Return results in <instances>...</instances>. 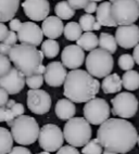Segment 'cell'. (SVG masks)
I'll return each mask as SVG.
<instances>
[{"label":"cell","instance_id":"cell-37","mask_svg":"<svg viewBox=\"0 0 139 154\" xmlns=\"http://www.w3.org/2000/svg\"><path fill=\"white\" fill-rule=\"evenodd\" d=\"M89 1H90V0H67V2L70 3V6L72 7L74 10L84 9L89 3Z\"/></svg>","mask_w":139,"mask_h":154},{"label":"cell","instance_id":"cell-20","mask_svg":"<svg viewBox=\"0 0 139 154\" xmlns=\"http://www.w3.org/2000/svg\"><path fill=\"white\" fill-rule=\"evenodd\" d=\"M19 8L20 0H0V23L13 19Z\"/></svg>","mask_w":139,"mask_h":154},{"label":"cell","instance_id":"cell-50","mask_svg":"<svg viewBox=\"0 0 139 154\" xmlns=\"http://www.w3.org/2000/svg\"><path fill=\"white\" fill-rule=\"evenodd\" d=\"M90 1H95V2H98V1H102V0H90Z\"/></svg>","mask_w":139,"mask_h":154},{"label":"cell","instance_id":"cell-48","mask_svg":"<svg viewBox=\"0 0 139 154\" xmlns=\"http://www.w3.org/2000/svg\"><path fill=\"white\" fill-rule=\"evenodd\" d=\"M102 154H119V153H116V152L109 151V150H104V152H102Z\"/></svg>","mask_w":139,"mask_h":154},{"label":"cell","instance_id":"cell-5","mask_svg":"<svg viewBox=\"0 0 139 154\" xmlns=\"http://www.w3.org/2000/svg\"><path fill=\"white\" fill-rule=\"evenodd\" d=\"M92 130L88 122L83 117H72L65 123L63 137L72 146H84L91 139Z\"/></svg>","mask_w":139,"mask_h":154},{"label":"cell","instance_id":"cell-42","mask_svg":"<svg viewBox=\"0 0 139 154\" xmlns=\"http://www.w3.org/2000/svg\"><path fill=\"white\" fill-rule=\"evenodd\" d=\"M21 25H22V23H21V21H20L19 19H12V20H10L9 27H10L11 30H13V32H17L19 28L21 27Z\"/></svg>","mask_w":139,"mask_h":154},{"label":"cell","instance_id":"cell-17","mask_svg":"<svg viewBox=\"0 0 139 154\" xmlns=\"http://www.w3.org/2000/svg\"><path fill=\"white\" fill-rule=\"evenodd\" d=\"M61 63L66 69H77L85 61V52L77 45H70L64 48L61 53Z\"/></svg>","mask_w":139,"mask_h":154},{"label":"cell","instance_id":"cell-35","mask_svg":"<svg viewBox=\"0 0 139 154\" xmlns=\"http://www.w3.org/2000/svg\"><path fill=\"white\" fill-rule=\"evenodd\" d=\"M11 69V61L6 55L0 54V76L8 73Z\"/></svg>","mask_w":139,"mask_h":154},{"label":"cell","instance_id":"cell-53","mask_svg":"<svg viewBox=\"0 0 139 154\" xmlns=\"http://www.w3.org/2000/svg\"><path fill=\"white\" fill-rule=\"evenodd\" d=\"M135 1H136V2L138 3V6H139V0H135Z\"/></svg>","mask_w":139,"mask_h":154},{"label":"cell","instance_id":"cell-9","mask_svg":"<svg viewBox=\"0 0 139 154\" xmlns=\"http://www.w3.org/2000/svg\"><path fill=\"white\" fill-rule=\"evenodd\" d=\"M112 114L121 119H131L138 111V99L131 92H121L111 100Z\"/></svg>","mask_w":139,"mask_h":154},{"label":"cell","instance_id":"cell-13","mask_svg":"<svg viewBox=\"0 0 139 154\" xmlns=\"http://www.w3.org/2000/svg\"><path fill=\"white\" fill-rule=\"evenodd\" d=\"M0 87L9 94H17L25 87V75L15 67H11L8 73L0 76Z\"/></svg>","mask_w":139,"mask_h":154},{"label":"cell","instance_id":"cell-44","mask_svg":"<svg viewBox=\"0 0 139 154\" xmlns=\"http://www.w3.org/2000/svg\"><path fill=\"white\" fill-rule=\"evenodd\" d=\"M9 29L6 25H5V23H0V42H2L3 39L6 38Z\"/></svg>","mask_w":139,"mask_h":154},{"label":"cell","instance_id":"cell-15","mask_svg":"<svg viewBox=\"0 0 139 154\" xmlns=\"http://www.w3.org/2000/svg\"><path fill=\"white\" fill-rule=\"evenodd\" d=\"M22 8L25 15L32 21H44L49 17L50 3L48 0H24Z\"/></svg>","mask_w":139,"mask_h":154},{"label":"cell","instance_id":"cell-1","mask_svg":"<svg viewBox=\"0 0 139 154\" xmlns=\"http://www.w3.org/2000/svg\"><path fill=\"white\" fill-rule=\"evenodd\" d=\"M136 127L124 119H108L97 130V139L106 150L126 154L137 143Z\"/></svg>","mask_w":139,"mask_h":154},{"label":"cell","instance_id":"cell-24","mask_svg":"<svg viewBox=\"0 0 139 154\" xmlns=\"http://www.w3.org/2000/svg\"><path fill=\"white\" fill-rule=\"evenodd\" d=\"M122 86L126 90L133 91L139 89V73L137 71H126L122 76Z\"/></svg>","mask_w":139,"mask_h":154},{"label":"cell","instance_id":"cell-6","mask_svg":"<svg viewBox=\"0 0 139 154\" xmlns=\"http://www.w3.org/2000/svg\"><path fill=\"white\" fill-rule=\"evenodd\" d=\"M85 63L87 72L91 76L95 78H104L109 74H111L114 66V60L110 52L98 48L89 52Z\"/></svg>","mask_w":139,"mask_h":154},{"label":"cell","instance_id":"cell-25","mask_svg":"<svg viewBox=\"0 0 139 154\" xmlns=\"http://www.w3.org/2000/svg\"><path fill=\"white\" fill-rule=\"evenodd\" d=\"M98 45L100 46V49H103L110 52L111 54L116 52L117 42L115 40V37L109 33L100 34V37L98 38Z\"/></svg>","mask_w":139,"mask_h":154},{"label":"cell","instance_id":"cell-40","mask_svg":"<svg viewBox=\"0 0 139 154\" xmlns=\"http://www.w3.org/2000/svg\"><path fill=\"white\" fill-rule=\"evenodd\" d=\"M8 154H32V152L25 146H13Z\"/></svg>","mask_w":139,"mask_h":154},{"label":"cell","instance_id":"cell-29","mask_svg":"<svg viewBox=\"0 0 139 154\" xmlns=\"http://www.w3.org/2000/svg\"><path fill=\"white\" fill-rule=\"evenodd\" d=\"M42 51L46 58L53 59L60 52V45L54 39H47L42 42Z\"/></svg>","mask_w":139,"mask_h":154},{"label":"cell","instance_id":"cell-16","mask_svg":"<svg viewBox=\"0 0 139 154\" xmlns=\"http://www.w3.org/2000/svg\"><path fill=\"white\" fill-rule=\"evenodd\" d=\"M66 69L65 66L58 61L50 62L46 66L44 73V80L50 87H60L64 84L65 77H66Z\"/></svg>","mask_w":139,"mask_h":154},{"label":"cell","instance_id":"cell-11","mask_svg":"<svg viewBox=\"0 0 139 154\" xmlns=\"http://www.w3.org/2000/svg\"><path fill=\"white\" fill-rule=\"evenodd\" d=\"M27 106L37 115H44L51 109V97L42 89H29L27 91Z\"/></svg>","mask_w":139,"mask_h":154},{"label":"cell","instance_id":"cell-39","mask_svg":"<svg viewBox=\"0 0 139 154\" xmlns=\"http://www.w3.org/2000/svg\"><path fill=\"white\" fill-rule=\"evenodd\" d=\"M10 110L12 111L13 115L15 116V117H17V116H21V115L24 114L25 109H24V106H23L22 103H17V102H15V103L10 107Z\"/></svg>","mask_w":139,"mask_h":154},{"label":"cell","instance_id":"cell-18","mask_svg":"<svg viewBox=\"0 0 139 154\" xmlns=\"http://www.w3.org/2000/svg\"><path fill=\"white\" fill-rule=\"evenodd\" d=\"M64 24L61 19L58 17H47L44 20L42 25V30L48 39L59 38L63 34Z\"/></svg>","mask_w":139,"mask_h":154},{"label":"cell","instance_id":"cell-2","mask_svg":"<svg viewBox=\"0 0 139 154\" xmlns=\"http://www.w3.org/2000/svg\"><path fill=\"white\" fill-rule=\"evenodd\" d=\"M99 90V80L83 69H72L64 80V96L74 103H86L96 98Z\"/></svg>","mask_w":139,"mask_h":154},{"label":"cell","instance_id":"cell-26","mask_svg":"<svg viewBox=\"0 0 139 154\" xmlns=\"http://www.w3.org/2000/svg\"><path fill=\"white\" fill-rule=\"evenodd\" d=\"M13 146L11 131L5 127H0V154H8Z\"/></svg>","mask_w":139,"mask_h":154},{"label":"cell","instance_id":"cell-52","mask_svg":"<svg viewBox=\"0 0 139 154\" xmlns=\"http://www.w3.org/2000/svg\"><path fill=\"white\" fill-rule=\"evenodd\" d=\"M114 1H115V0H109V2H111V3L114 2Z\"/></svg>","mask_w":139,"mask_h":154},{"label":"cell","instance_id":"cell-8","mask_svg":"<svg viewBox=\"0 0 139 154\" xmlns=\"http://www.w3.org/2000/svg\"><path fill=\"white\" fill-rule=\"evenodd\" d=\"M39 146L46 152H56L63 146V131L58 125L46 124L40 128L38 136Z\"/></svg>","mask_w":139,"mask_h":154},{"label":"cell","instance_id":"cell-14","mask_svg":"<svg viewBox=\"0 0 139 154\" xmlns=\"http://www.w3.org/2000/svg\"><path fill=\"white\" fill-rule=\"evenodd\" d=\"M114 37L120 47L131 49L139 44V27L135 24L120 25L115 30Z\"/></svg>","mask_w":139,"mask_h":154},{"label":"cell","instance_id":"cell-19","mask_svg":"<svg viewBox=\"0 0 139 154\" xmlns=\"http://www.w3.org/2000/svg\"><path fill=\"white\" fill-rule=\"evenodd\" d=\"M54 112L58 119L61 121H69L72 117H74L76 113V106L74 102L69 99H60L57 102Z\"/></svg>","mask_w":139,"mask_h":154},{"label":"cell","instance_id":"cell-10","mask_svg":"<svg viewBox=\"0 0 139 154\" xmlns=\"http://www.w3.org/2000/svg\"><path fill=\"white\" fill-rule=\"evenodd\" d=\"M85 119L91 125H101L110 116L111 109L109 103L102 98H94L84 105Z\"/></svg>","mask_w":139,"mask_h":154},{"label":"cell","instance_id":"cell-43","mask_svg":"<svg viewBox=\"0 0 139 154\" xmlns=\"http://www.w3.org/2000/svg\"><path fill=\"white\" fill-rule=\"evenodd\" d=\"M97 8H98L97 2H95V1H89V3L87 5L86 7H85V8H84V10H85V12H86V13L92 14L94 12H96Z\"/></svg>","mask_w":139,"mask_h":154},{"label":"cell","instance_id":"cell-32","mask_svg":"<svg viewBox=\"0 0 139 154\" xmlns=\"http://www.w3.org/2000/svg\"><path fill=\"white\" fill-rule=\"evenodd\" d=\"M25 84L29 89H40L44 84V75L34 74L25 78Z\"/></svg>","mask_w":139,"mask_h":154},{"label":"cell","instance_id":"cell-4","mask_svg":"<svg viewBox=\"0 0 139 154\" xmlns=\"http://www.w3.org/2000/svg\"><path fill=\"white\" fill-rule=\"evenodd\" d=\"M10 127L13 140L21 146L33 144L38 139L39 125L36 119L29 115L23 114L15 117Z\"/></svg>","mask_w":139,"mask_h":154},{"label":"cell","instance_id":"cell-45","mask_svg":"<svg viewBox=\"0 0 139 154\" xmlns=\"http://www.w3.org/2000/svg\"><path fill=\"white\" fill-rule=\"evenodd\" d=\"M11 48H12L11 46L1 42V44H0V54L6 55V57L9 55V53H10V51H11Z\"/></svg>","mask_w":139,"mask_h":154},{"label":"cell","instance_id":"cell-12","mask_svg":"<svg viewBox=\"0 0 139 154\" xmlns=\"http://www.w3.org/2000/svg\"><path fill=\"white\" fill-rule=\"evenodd\" d=\"M17 40L23 45L37 47L42 42L44 34L42 28L34 22H24L17 30Z\"/></svg>","mask_w":139,"mask_h":154},{"label":"cell","instance_id":"cell-51","mask_svg":"<svg viewBox=\"0 0 139 154\" xmlns=\"http://www.w3.org/2000/svg\"><path fill=\"white\" fill-rule=\"evenodd\" d=\"M137 143H138V146H139V135H138V137H137Z\"/></svg>","mask_w":139,"mask_h":154},{"label":"cell","instance_id":"cell-28","mask_svg":"<svg viewBox=\"0 0 139 154\" xmlns=\"http://www.w3.org/2000/svg\"><path fill=\"white\" fill-rule=\"evenodd\" d=\"M82 34H83V29H82L81 25L76 22L67 23L63 29L64 37H65V39L70 40V42H75V40H77L81 37Z\"/></svg>","mask_w":139,"mask_h":154},{"label":"cell","instance_id":"cell-47","mask_svg":"<svg viewBox=\"0 0 139 154\" xmlns=\"http://www.w3.org/2000/svg\"><path fill=\"white\" fill-rule=\"evenodd\" d=\"M100 28H101V25L99 24L97 21H96L95 25H94V29H92V30H100Z\"/></svg>","mask_w":139,"mask_h":154},{"label":"cell","instance_id":"cell-31","mask_svg":"<svg viewBox=\"0 0 139 154\" xmlns=\"http://www.w3.org/2000/svg\"><path fill=\"white\" fill-rule=\"evenodd\" d=\"M96 17H92V14L89 13H85L83 15H81L79 17V23L78 24L81 25L82 29L84 32H91L94 29V25L96 23Z\"/></svg>","mask_w":139,"mask_h":154},{"label":"cell","instance_id":"cell-33","mask_svg":"<svg viewBox=\"0 0 139 154\" xmlns=\"http://www.w3.org/2000/svg\"><path fill=\"white\" fill-rule=\"evenodd\" d=\"M134 65H135V61H134L133 55L126 53V54H122L119 58V66L123 71H129L133 69Z\"/></svg>","mask_w":139,"mask_h":154},{"label":"cell","instance_id":"cell-34","mask_svg":"<svg viewBox=\"0 0 139 154\" xmlns=\"http://www.w3.org/2000/svg\"><path fill=\"white\" fill-rule=\"evenodd\" d=\"M14 119H15V116L13 115L12 111L9 107H7L6 105L0 106V123L1 122H7L8 126H11Z\"/></svg>","mask_w":139,"mask_h":154},{"label":"cell","instance_id":"cell-3","mask_svg":"<svg viewBox=\"0 0 139 154\" xmlns=\"http://www.w3.org/2000/svg\"><path fill=\"white\" fill-rule=\"evenodd\" d=\"M45 55L42 50H38L29 45H14L9 53V59L14 64V67L22 72L25 77L34 74L44 75L46 66L42 64Z\"/></svg>","mask_w":139,"mask_h":154},{"label":"cell","instance_id":"cell-7","mask_svg":"<svg viewBox=\"0 0 139 154\" xmlns=\"http://www.w3.org/2000/svg\"><path fill=\"white\" fill-rule=\"evenodd\" d=\"M110 13L116 25L135 24L139 19V6L135 0H115L111 3Z\"/></svg>","mask_w":139,"mask_h":154},{"label":"cell","instance_id":"cell-21","mask_svg":"<svg viewBox=\"0 0 139 154\" xmlns=\"http://www.w3.org/2000/svg\"><path fill=\"white\" fill-rule=\"evenodd\" d=\"M122 87V79L117 73L109 74L108 76L103 78L102 84H101V89L107 94H117L121 91Z\"/></svg>","mask_w":139,"mask_h":154},{"label":"cell","instance_id":"cell-30","mask_svg":"<svg viewBox=\"0 0 139 154\" xmlns=\"http://www.w3.org/2000/svg\"><path fill=\"white\" fill-rule=\"evenodd\" d=\"M83 154H102V146L100 142L98 141V139H91L84 146L83 150H82Z\"/></svg>","mask_w":139,"mask_h":154},{"label":"cell","instance_id":"cell-49","mask_svg":"<svg viewBox=\"0 0 139 154\" xmlns=\"http://www.w3.org/2000/svg\"><path fill=\"white\" fill-rule=\"evenodd\" d=\"M37 154H49V152L44 151V152H39V153H37Z\"/></svg>","mask_w":139,"mask_h":154},{"label":"cell","instance_id":"cell-22","mask_svg":"<svg viewBox=\"0 0 139 154\" xmlns=\"http://www.w3.org/2000/svg\"><path fill=\"white\" fill-rule=\"evenodd\" d=\"M110 8H111V2L104 1V2L100 3V6H98L97 10H96V13H97L96 20L101 26H107V27L116 26V24L114 23V21L111 17Z\"/></svg>","mask_w":139,"mask_h":154},{"label":"cell","instance_id":"cell-23","mask_svg":"<svg viewBox=\"0 0 139 154\" xmlns=\"http://www.w3.org/2000/svg\"><path fill=\"white\" fill-rule=\"evenodd\" d=\"M76 42H77L78 47H81L84 51H91L97 48L98 37L96 34L91 32H86L85 34H82L81 37Z\"/></svg>","mask_w":139,"mask_h":154},{"label":"cell","instance_id":"cell-46","mask_svg":"<svg viewBox=\"0 0 139 154\" xmlns=\"http://www.w3.org/2000/svg\"><path fill=\"white\" fill-rule=\"evenodd\" d=\"M135 49H134V52H133V58L134 61H135V63H137L139 65V44L137 46H135Z\"/></svg>","mask_w":139,"mask_h":154},{"label":"cell","instance_id":"cell-41","mask_svg":"<svg viewBox=\"0 0 139 154\" xmlns=\"http://www.w3.org/2000/svg\"><path fill=\"white\" fill-rule=\"evenodd\" d=\"M9 100V94L2 87H0V106H5Z\"/></svg>","mask_w":139,"mask_h":154},{"label":"cell","instance_id":"cell-38","mask_svg":"<svg viewBox=\"0 0 139 154\" xmlns=\"http://www.w3.org/2000/svg\"><path fill=\"white\" fill-rule=\"evenodd\" d=\"M57 154H81V153H79V151H78L75 146H62L61 148L57 151Z\"/></svg>","mask_w":139,"mask_h":154},{"label":"cell","instance_id":"cell-36","mask_svg":"<svg viewBox=\"0 0 139 154\" xmlns=\"http://www.w3.org/2000/svg\"><path fill=\"white\" fill-rule=\"evenodd\" d=\"M17 35L15 32L13 30H9L8 34H7L6 38L3 39V44L6 45H9V46H11L13 47L14 45H17Z\"/></svg>","mask_w":139,"mask_h":154},{"label":"cell","instance_id":"cell-27","mask_svg":"<svg viewBox=\"0 0 139 154\" xmlns=\"http://www.w3.org/2000/svg\"><path fill=\"white\" fill-rule=\"evenodd\" d=\"M54 12L56 17L61 20H70L75 15V10L70 6L67 1H60L54 7Z\"/></svg>","mask_w":139,"mask_h":154}]
</instances>
